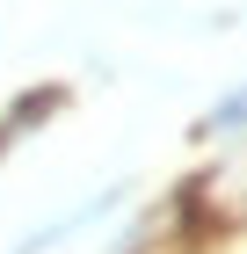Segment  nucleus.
Listing matches in <instances>:
<instances>
[{
	"label": "nucleus",
	"instance_id": "f257e3e1",
	"mask_svg": "<svg viewBox=\"0 0 247 254\" xmlns=\"http://www.w3.org/2000/svg\"><path fill=\"white\" fill-rule=\"evenodd\" d=\"M160 225H167V254H211L247 233V138L218 145L160 196Z\"/></svg>",
	"mask_w": 247,
	"mask_h": 254
},
{
	"label": "nucleus",
	"instance_id": "f03ea898",
	"mask_svg": "<svg viewBox=\"0 0 247 254\" xmlns=\"http://www.w3.org/2000/svg\"><path fill=\"white\" fill-rule=\"evenodd\" d=\"M66 102H73L66 87H29V95H15L7 109H0V160L15 153V145H22L29 131H44V124H51L58 109H66Z\"/></svg>",
	"mask_w": 247,
	"mask_h": 254
},
{
	"label": "nucleus",
	"instance_id": "7ed1b4c3",
	"mask_svg": "<svg viewBox=\"0 0 247 254\" xmlns=\"http://www.w3.org/2000/svg\"><path fill=\"white\" fill-rule=\"evenodd\" d=\"M189 138H196V145H211V153H218V145H240V138H247V87L218 95L204 117H196V131H189Z\"/></svg>",
	"mask_w": 247,
	"mask_h": 254
},
{
	"label": "nucleus",
	"instance_id": "20e7f679",
	"mask_svg": "<svg viewBox=\"0 0 247 254\" xmlns=\"http://www.w3.org/2000/svg\"><path fill=\"white\" fill-rule=\"evenodd\" d=\"M7 254H29V247H22V240H15V247H7Z\"/></svg>",
	"mask_w": 247,
	"mask_h": 254
}]
</instances>
